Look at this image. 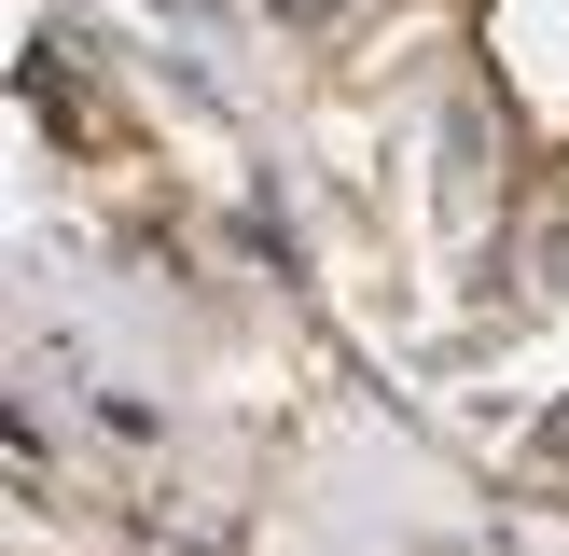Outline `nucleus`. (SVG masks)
Returning a JSON list of instances; mask_svg holds the SVG:
<instances>
[{"instance_id": "1", "label": "nucleus", "mask_w": 569, "mask_h": 556, "mask_svg": "<svg viewBox=\"0 0 569 556\" xmlns=\"http://www.w3.org/2000/svg\"><path fill=\"white\" fill-rule=\"evenodd\" d=\"M542 265H556V292H569V222H556V237H542Z\"/></svg>"}]
</instances>
